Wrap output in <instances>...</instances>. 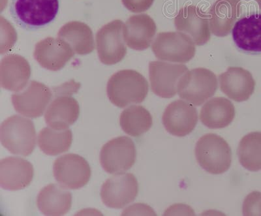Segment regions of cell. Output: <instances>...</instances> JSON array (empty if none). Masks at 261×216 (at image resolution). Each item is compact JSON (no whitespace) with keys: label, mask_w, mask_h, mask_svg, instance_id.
<instances>
[{"label":"cell","mask_w":261,"mask_h":216,"mask_svg":"<svg viewBox=\"0 0 261 216\" xmlns=\"http://www.w3.org/2000/svg\"><path fill=\"white\" fill-rule=\"evenodd\" d=\"M148 90V83L145 77L132 69L114 73L109 79L107 87L109 100L119 108L143 103Z\"/></svg>","instance_id":"obj_1"},{"label":"cell","mask_w":261,"mask_h":216,"mask_svg":"<svg viewBox=\"0 0 261 216\" xmlns=\"http://www.w3.org/2000/svg\"><path fill=\"white\" fill-rule=\"evenodd\" d=\"M59 8V0H11L10 13L20 27L34 30L50 24Z\"/></svg>","instance_id":"obj_2"},{"label":"cell","mask_w":261,"mask_h":216,"mask_svg":"<svg viewBox=\"0 0 261 216\" xmlns=\"http://www.w3.org/2000/svg\"><path fill=\"white\" fill-rule=\"evenodd\" d=\"M195 154L199 166L212 175L224 173L231 166V148L218 134L208 133L200 138L196 144Z\"/></svg>","instance_id":"obj_3"},{"label":"cell","mask_w":261,"mask_h":216,"mask_svg":"<svg viewBox=\"0 0 261 216\" xmlns=\"http://www.w3.org/2000/svg\"><path fill=\"white\" fill-rule=\"evenodd\" d=\"M2 145L11 154L28 156L36 147V132L29 118L14 115L4 121L0 129Z\"/></svg>","instance_id":"obj_4"},{"label":"cell","mask_w":261,"mask_h":216,"mask_svg":"<svg viewBox=\"0 0 261 216\" xmlns=\"http://www.w3.org/2000/svg\"><path fill=\"white\" fill-rule=\"evenodd\" d=\"M218 87V78L214 72L200 67L188 71L181 76L178 94L184 101L198 106L214 96Z\"/></svg>","instance_id":"obj_5"},{"label":"cell","mask_w":261,"mask_h":216,"mask_svg":"<svg viewBox=\"0 0 261 216\" xmlns=\"http://www.w3.org/2000/svg\"><path fill=\"white\" fill-rule=\"evenodd\" d=\"M158 60L173 63H187L194 58L195 43L189 35L181 32H161L151 45Z\"/></svg>","instance_id":"obj_6"},{"label":"cell","mask_w":261,"mask_h":216,"mask_svg":"<svg viewBox=\"0 0 261 216\" xmlns=\"http://www.w3.org/2000/svg\"><path fill=\"white\" fill-rule=\"evenodd\" d=\"M136 157L134 141L127 137H118L102 146L100 162L107 173L115 175L129 170L134 166Z\"/></svg>","instance_id":"obj_7"},{"label":"cell","mask_w":261,"mask_h":216,"mask_svg":"<svg viewBox=\"0 0 261 216\" xmlns=\"http://www.w3.org/2000/svg\"><path fill=\"white\" fill-rule=\"evenodd\" d=\"M122 20H115L101 28L96 34L98 57L102 64L111 66L120 62L127 54Z\"/></svg>","instance_id":"obj_8"},{"label":"cell","mask_w":261,"mask_h":216,"mask_svg":"<svg viewBox=\"0 0 261 216\" xmlns=\"http://www.w3.org/2000/svg\"><path fill=\"white\" fill-rule=\"evenodd\" d=\"M53 172L56 180L70 190H79L85 186L92 175L87 161L81 155L74 154L62 155L56 159Z\"/></svg>","instance_id":"obj_9"},{"label":"cell","mask_w":261,"mask_h":216,"mask_svg":"<svg viewBox=\"0 0 261 216\" xmlns=\"http://www.w3.org/2000/svg\"><path fill=\"white\" fill-rule=\"evenodd\" d=\"M188 71L187 66L184 64L163 61L150 62L149 78L151 91L162 98H172L178 93L179 79Z\"/></svg>","instance_id":"obj_10"},{"label":"cell","mask_w":261,"mask_h":216,"mask_svg":"<svg viewBox=\"0 0 261 216\" xmlns=\"http://www.w3.org/2000/svg\"><path fill=\"white\" fill-rule=\"evenodd\" d=\"M139 184L136 177L130 173H120L113 176L102 185L101 197L107 207L124 208L136 199Z\"/></svg>","instance_id":"obj_11"},{"label":"cell","mask_w":261,"mask_h":216,"mask_svg":"<svg viewBox=\"0 0 261 216\" xmlns=\"http://www.w3.org/2000/svg\"><path fill=\"white\" fill-rule=\"evenodd\" d=\"M53 94L44 84L32 80L25 89L13 94L12 103L16 112L24 117H41L46 110Z\"/></svg>","instance_id":"obj_12"},{"label":"cell","mask_w":261,"mask_h":216,"mask_svg":"<svg viewBox=\"0 0 261 216\" xmlns=\"http://www.w3.org/2000/svg\"><path fill=\"white\" fill-rule=\"evenodd\" d=\"M197 109L183 100L172 102L165 109L162 120L165 129L172 136L182 138L192 133L198 122Z\"/></svg>","instance_id":"obj_13"},{"label":"cell","mask_w":261,"mask_h":216,"mask_svg":"<svg viewBox=\"0 0 261 216\" xmlns=\"http://www.w3.org/2000/svg\"><path fill=\"white\" fill-rule=\"evenodd\" d=\"M174 22L176 30L189 35L196 45H203L211 38L208 15L197 6L192 5L179 9Z\"/></svg>","instance_id":"obj_14"},{"label":"cell","mask_w":261,"mask_h":216,"mask_svg":"<svg viewBox=\"0 0 261 216\" xmlns=\"http://www.w3.org/2000/svg\"><path fill=\"white\" fill-rule=\"evenodd\" d=\"M74 54L71 46L65 41L49 37L36 44L34 57L43 68L58 71L64 68Z\"/></svg>","instance_id":"obj_15"},{"label":"cell","mask_w":261,"mask_h":216,"mask_svg":"<svg viewBox=\"0 0 261 216\" xmlns=\"http://www.w3.org/2000/svg\"><path fill=\"white\" fill-rule=\"evenodd\" d=\"M34 167L27 160L18 157L0 161V185L9 191H18L29 186L34 178Z\"/></svg>","instance_id":"obj_16"},{"label":"cell","mask_w":261,"mask_h":216,"mask_svg":"<svg viewBox=\"0 0 261 216\" xmlns=\"http://www.w3.org/2000/svg\"><path fill=\"white\" fill-rule=\"evenodd\" d=\"M220 89L228 98L236 102L249 99L255 88V80L250 72L240 67H229L219 76Z\"/></svg>","instance_id":"obj_17"},{"label":"cell","mask_w":261,"mask_h":216,"mask_svg":"<svg viewBox=\"0 0 261 216\" xmlns=\"http://www.w3.org/2000/svg\"><path fill=\"white\" fill-rule=\"evenodd\" d=\"M45 114L46 124L51 128L67 129L77 120L80 106L72 95L57 94Z\"/></svg>","instance_id":"obj_18"},{"label":"cell","mask_w":261,"mask_h":216,"mask_svg":"<svg viewBox=\"0 0 261 216\" xmlns=\"http://www.w3.org/2000/svg\"><path fill=\"white\" fill-rule=\"evenodd\" d=\"M157 31L154 20L146 14L133 15L123 26L125 43L132 49L144 50L150 47Z\"/></svg>","instance_id":"obj_19"},{"label":"cell","mask_w":261,"mask_h":216,"mask_svg":"<svg viewBox=\"0 0 261 216\" xmlns=\"http://www.w3.org/2000/svg\"><path fill=\"white\" fill-rule=\"evenodd\" d=\"M31 76V67L24 57L18 55L6 56L0 66L2 87L9 91L24 90Z\"/></svg>","instance_id":"obj_20"},{"label":"cell","mask_w":261,"mask_h":216,"mask_svg":"<svg viewBox=\"0 0 261 216\" xmlns=\"http://www.w3.org/2000/svg\"><path fill=\"white\" fill-rule=\"evenodd\" d=\"M240 0H217L208 11L210 28L217 37H225L231 32L241 15Z\"/></svg>","instance_id":"obj_21"},{"label":"cell","mask_w":261,"mask_h":216,"mask_svg":"<svg viewBox=\"0 0 261 216\" xmlns=\"http://www.w3.org/2000/svg\"><path fill=\"white\" fill-rule=\"evenodd\" d=\"M232 35L240 49L247 52L261 53V14H252L237 21Z\"/></svg>","instance_id":"obj_22"},{"label":"cell","mask_w":261,"mask_h":216,"mask_svg":"<svg viewBox=\"0 0 261 216\" xmlns=\"http://www.w3.org/2000/svg\"><path fill=\"white\" fill-rule=\"evenodd\" d=\"M37 204L39 210L44 215H64L71 209V194L61 184L51 183L39 192Z\"/></svg>","instance_id":"obj_23"},{"label":"cell","mask_w":261,"mask_h":216,"mask_svg":"<svg viewBox=\"0 0 261 216\" xmlns=\"http://www.w3.org/2000/svg\"><path fill=\"white\" fill-rule=\"evenodd\" d=\"M234 104L224 97L210 99L202 106L200 120L210 129H222L231 124L235 117Z\"/></svg>","instance_id":"obj_24"},{"label":"cell","mask_w":261,"mask_h":216,"mask_svg":"<svg viewBox=\"0 0 261 216\" xmlns=\"http://www.w3.org/2000/svg\"><path fill=\"white\" fill-rule=\"evenodd\" d=\"M58 38L68 44L75 54L86 55L95 49L94 35L89 25L79 21H72L63 25Z\"/></svg>","instance_id":"obj_25"},{"label":"cell","mask_w":261,"mask_h":216,"mask_svg":"<svg viewBox=\"0 0 261 216\" xmlns=\"http://www.w3.org/2000/svg\"><path fill=\"white\" fill-rule=\"evenodd\" d=\"M120 124L125 133L132 137H140L152 126L151 114L144 106L133 105L121 114Z\"/></svg>","instance_id":"obj_26"},{"label":"cell","mask_w":261,"mask_h":216,"mask_svg":"<svg viewBox=\"0 0 261 216\" xmlns=\"http://www.w3.org/2000/svg\"><path fill=\"white\" fill-rule=\"evenodd\" d=\"M73 134L70 129L58 130L45 127L39 132L38 145L48 155H58L71 148Z\"/></svg>","instance_id":"obj_27"},{"label":"cell","mask_w":261,"mask_h":216,"mask_svg":"<svg viewBox=\"0 0 261 216\" xmlns=\"http://www.w3.org/2000/svg\"><path fill=\"white\" fill-rule=\"evenodd\" d=\"M238 156L247 170H261V132H252L242 139L238 148Z\"/></svg>","instance_id":"obj_28"},{"label":"cell","mask_w":261,"mask_h":216,"mask_svg":"<svg viewBox=\"0 0 261 216\" xmlns=\"http://www.w3.org/2000/svg\"><path fill=\"white\" fill-rule=\"evenodd\" d=\"M242 212L245 216L261 215V193L253 192L245 199Z\"/></svg>","instance_id":"obj_29"},{"label":"cell","mask_w":261,"mask_h":216,"mask_svg":"<svg viewBox=\"0 0 261 216\" xmlns=\"http://www.w3.org/2000/svg\"><path fill=\"white\" fill-rule=\"evenodd\" d=\"M125 8L133 13H143L152 6L154 0H122Z\"/></svg>","instance_id":"obj_30"},{"label":"cell","mask_w":261,"mask_h":216,"mask_svg":"<svg viewBox=\"0 0 261 216\" xmlns=\"http://www.w3.org/2000/svg\"><path fill=\"white\" fill-rule=\"evenodd\" d=\"M155 215V213L150 207L143 204H137L126 208L123 211L122 215Z\"/></svg>","instance_id":"obj_31"},{"label":"cell","mask_w":261,"mask_h":216,"mask_svg":"<svg viewBox=\"0 0 261 216\" xmlns=\"http://www.w3.org/2000/svg\"><path fill=\"white\" fill-rule=\"evenodd\" d=\"M256 2H257L258 6H259L260 9H261V0H256Z\"/></svg>","instance_id":"obj_32"}]
</instances>
